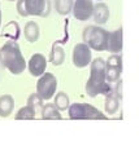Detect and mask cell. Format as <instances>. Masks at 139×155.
I'll use <instances>...</instances> for the list:
<instances>
[{
    "instance_id": "obj_1",
    "label": "cell",
    "mask_w": 139,
    "mask_h": 155,
    "mask_svg": "<svg viewBox=\"0 0 139 155\" xmlns=\"http://www.w3.org/2000/svg\"><path fill=\"white\" fill-rule=\"evenodd\" d=\"M90 78L86 83V93L90 97H96L99 94L109 96L113 94V89L105 80V61L103 58H95L90 62Z\"/></svg>"
},
{
    "instance_id": "obj_2",
    "label": "cell",
    "mask_w": 139,
    "mask_h": 155,
    "mask_svg": "<svg viewBox=\"0 0 139 155\" xmlns=\"http://www.w3.org/2000/svg\"><path fill=\"white\" fill-rule=\"evenodd\" d=\"M0 64L12 72L13 75H20L26 69V62L23 58L20 45L14 40H9L0 48Z\"/></svg>"
},
{
    "instance_id": "obj_3",
    "label": "cell",
    "mask_w": 139,
    "mask_h": 155,
    "mask_svg": "<svg viewBox=\"0 0 139 155\" xmlns=\"http://www.w3.org/2000/svg\"><path fill=\"white\" fill-rule=\"evenodd\" d=\"M82 38H83L85 44H87L90 47V49L99 51V52L107 51L109 32L107 30H104L103 27H99L95 25H90L87 27H85Z\"/></svg>"
},
{
    "instance_id": "obj_4",
    "label": "cell",
    "mask_w": 139,
    "mask_h": 155,
    "mask_svg": "<svg viewBox=\"0 0 139 155\" xmlns=\"http://www.w3.org/2000/svg\"><path fill=\"white\" fill-rule=\"evenodd\" d=\"M71 120H107L108 116L90 104H71L68 107Z\"/></svg>"
},
{
    "instance_id": "obj_5",
    "label": "cell",
    "mask_w": 139,
    "mask_h": 155,
    "mask_svg": "<svg viewBox=\"0 0 139 155\" xmlns=\"http://www.w3.org/2000/svg\"><path fill=\"white\" fill-rule=\"evenodd\" d=\"M57 88V79L51 72H44L40 75L39 80L36 83V93L39 94L43 100H50L56 93Z\"/></svg>"
},
{
    "instance_id": "obj_6",
    "label": "cell",
    "mask_w": 139,
    "mask_h": 155,
    "mask_svg": "<svg viewBox=\"0 0 139 155\" xmlns=\"http://www.w3.org/2000/svg\"><path fill=\"white\" fill-rule=\"evenodd\" d=\"M73 65L75 67H86L91 62V49L87 44L79 43L73 48Z\"/></svg>"
},
{
    "instance_id": "obj_7",
    "label": "cell",
    "mask_w": 139,
    "mask_h": 155,
    "mask_svg": "<svg viewBox=\"0 0 139 155\" xmlns=\"http://www.w3.org/2000/svg\"><path fill=\"white\" fill-rule=\"evenodd\" d=\"M73 16L78 21H87L92 16L94 12V3L92 0H75L71 8Z\"/></svg>"
},
{
    "instance_id": "obj_8",
    "label": "cell",
    "mask_w": 139,
    "mask_h": 155,
    "mask_svg": "<svg viewBox=\"0 0 139 155\" xmlns=\"http://www.w3.org/2000/svg\"><path fill=\"white\" fill-rule=\"evenodd\" d=\"M27 16H40L46 17L50 13L48 0H25Z\"/></svg>"
},
{
    "instance_id": "obj_9",
    "label": "cell",
    "mask_w": 139,
    "mask_h": 155,
    "mask_svg": "<svg viewBox=\"0 0 139 155\" xmlns=\"http://www.w3.org/2000/svg\"><path fill=\"white\" fill-rule=\"evenodd\" d=\"M46 67H47V60L46 57L40 54V53H35L33 54L31 58L29 60L27 64V69L30 71V74L33 76H40L46 72Z\"/></svg>"
},
{
    "instance_id": "obj_10",
    "label": "cell",
    "mask_w": 139,
    "mask_h": 155,
    "mask_svg": "<svg viewBox=\"0 0 139 155\" xmlns=\"http://www.w3.org/2000/svg\"><path fill=\"white\" fill-rule=\"evenodd\" d=\"M107 51L112 53H120L122 51V28L121 27L113 32H109Z\"/></svg>"
},
{
    "instance_id": "obj_11",
    "label": "cell",
    "mask_w": 139,
    "mask_h": 155,
    "mask_svg": "<svg viewBox=\"0 0 139 155\" xmlns=\"http://www.w3.org/2000/svg\"><path fill=\"white\" fill-rule=\"evenodd\" d=\"M109 8L107 4L104 3H98L94 5V12H92V16H94V21L98 23V25H104L105 22L109 19Z\"/></svg>"
},
{
    "instance_id": "obj_12",
    "label": "cell",
    "mask_w": 139,
    "mask_h": 155,
    "mask_svg": "<svg viewBox=\"0 0 139 155\" xmlns=\"http://www.w3.org/2000/svg\"><path fill=\"white\" fill-rule=\"evenodd\" d=\"M20 34H21L20 25H18L16 21H11V22H8L7 25H4L2 35H3V38H8L9 40L16 41L17 39L20 38Z\"/></svg>"
},
{
    "instance_id": "obj_13",
    "label": "cell",
    "mask_w": 139,
    "mask_h": 155,
    "mask_svg": "<svg viewBox=\"0 0 139 155\" xmlns=\"http://www.w3.org/2000/svg\"><path fill=\"white\" fill-rule=\"evenodd\" d=\"M23 34H25V38L29 43H35L40 35V30L38 23L34 21H29L25 25V28H23Z\"/></svg>"
},
{
    "instance_id": "obj_14",
    "label": "cell",
    "mask_w": 139,
    "mask_h": 155,
    "mask_svg": "<svg viewBox=\"0 0 139 155\" xmlns=\"http://www.w3.org/2000/svg\"><path fill=\"white\" fill-rule=\"evenodd\" d=\"M14 107V100L12 96L4 94L0 97V116L2 118H7L12 114Z\"/></svg>"
},
{
    "instance_id": "obj_15",
    "label": "cell",
    "mask_w": 139,
    "mask_h": 155,
    "mask_svg": "<svg viewBox=\"0 0 139 155\" xmlns=\"http://www.w3.org/2000/svg\"><path fill=\"white\" fill-rule=\"evenodd\" d=\"M63 116L60 114V110L54 104H46L42 106V119L44 120H60Z\"/></svg>"
},
{
    "instance_id": "obj_16",
    "label": "cell",
    "mask_w": 139,
    "mask_h": 155,
    "mask_svg": "<svg viewBox=\"0 0 139 155\" xmlns=\"http://www.w3.org/2000/svg\"><path fill=\"white\" fill-rule=\"evenodd\" d=\"M50 61L52 62V65H54V66H60V65H63L64 61H65V52H64V48L55 43L54 47H52L51 54H50Z\"/></svg>"
},
{
    "instance_id": "obj_17",
    "label": "cell",
    "mask_w": 139,
    "mask_h": 155,
    "mask_svg": "<svg viewBox=\"0 0 139 155\" xmlns=\"http://www.w3.org/2000/svg\"><path fill=\"white\" fill-rule=\"evenodd\" d=\"M120 102H121V100L114 96V93L109 94V96H105V102H104L105 113L109 114V115L116 114L118 111V109H120Z\"/></svg>"
},
{
    "instance_id": "obj_18",
    "label": "cell",
    "mask_w": 139,
    "mask_h": 155,
    "mask_svg": "<svg viewBox=\"0 0 139 155\" xmlns=\"http://www.w3.org/2000/svg\"><path fill=\"white\" fill-rule=\"evenodd\" d=\"M73 0H55V8L56 12L61 16H66L71 12L73 8Z\"/></svg>"
},
{
    "instance_id": "obj_19",
    "label": "cell",
    "mask_w": 139,
    "mask_h": 155,
    "mask_svg": "<svg viewBox=\"0 0 139 155\" xmlns=\"http://www.w3.org/2000/svg\"><path fill=\"white\" fill-rule=\"evenodd\" d=\"M122 67H116V66H107L105 65V80L108 83H113L117 81L121 76Z\"/></svg>"
},
{
    "instance_id": "obj_20",
    "label": "cell",
    "mask_w": 139,
    "mask_h": 155,
    "mask_svg": "<svg viewBox=\"0 0 139 155\" xmlns=\"http://www.w3.org/2000/svg\"><path fill=\"white\" fill-rule=\"evenodd\" d=\"M54 105H55L60 111L66 110V109L69 107V105H70L68 94H66L65 92H59V93L56 94V97H55V102H54Z\"/></svg>"
},
{
    "instance_id": "obj_21",
    "label": "cell",
    "mask_w": 139,
    "mask_h": 155,
    "mask_svg": "<svg viewBox=\"0 0 139 155\" xmlns=\"http://www.w3.org/2000/svg\"><path fill=\"white\" fill-rule=\"evenodd\" d=\"M35 118V111L30 106H23L16 114V120H33Z\"/></svg>"
},
{
    "instance_id": "obj_22",
    "label": "cell",
    "mask_w": 139,
    "mask_h": 155,
    "mask_svg": "<svg viewBox=\"0 0 139 155\" xmlns=\"http://www.w3.org/2000/svg\"><path fill=\"white\" fill-rule=\"evenodd\" d=\"M43 101L44 100H43L38 93H33V94L29 96V98H27V106H30V107L36 113L39 109H42Z\"/></svg>"
},
{
    "instance_id": "obj_23",
    "label": "cell",
    "mask_w": 139,
    "mask_h": 155,
    "mask_svg": "<svg viewBox=\"0 0 139 155\" xmlns=\"http://www.w3.org/2000/svg\"><path fill=\"white\" fill-rule=\"evenodd\" d=\"M107 66H116V67H122V57L118 53H114L108 58V61H105Z\"/></svg>"
},
{
    "instance_id": "obj_24",
    "label": "cell",
    "mask_w": 139,
    "mask_h": 155,
    "mask_svg": "<svg viewBox=\"0 0 139 155\" xmlns=\"http://www.w3.org/2000/svg\"><path fill=\"white\" fill-rule=\"evenodd\" d=\"M17 12L20 13V16H22V17H26L27 16L25 0H17Z\"/></svg>"
},
{
    "instance_id": "obj_25",
    "label": "cell",
    "mask_w": 139,
    "mask_h": 155,
    "mask_svg": "<svg viewBox=\"0 0 139 155\" xmlns=\"http://www.w3.org/2000/svg\"><path fill=\"white\" fill-rule=\"evenodd\" d=\"M117 81H118V83H117V85H116V91H114L113 93H114V96L118 97V98L121 100V98H122V80L118 79Z\"/></svg>"
},
{
    "instance_id": "obj_26",
    "label": "cell",
    "mask_w": 139,
    "mask_h": 155,
    "mask_svg": "<svg viewBox=\"0 0 139 155\" xmlns=\"http://www.w3.org/2000/svg\"><path fill=\"white\" fill-rule=\"evenodd\" d=\"M0 25H2V9H0Z\"/></svg>"
},
{
    "instance_id": "obj_27",
    "label": "cell",
    "mask_w": 139,
    "mask_h": 155,
    "mask_svg": "<svg viewBox=\"0 0 139 155\" xmlns=\"http://www.w3.org/2000/svg\"><path fill=\"white\" fill-rule=\"evenodd\" d=\"M8 2H17V0H8Z\"/></svg>"
},
{
    "instance_id": "obj_28",
    "label": "cell",
    "mask_w": 139,
    "mask_h": 155,
    "mask_svg": "<svg viewBox=\"0 0 139 155\" xmlns=\"http://www.w3.org/2000/svg\"><path fill=\"white\" fill-rule=\"evenodd\" d=\"M98 2H100V0H98Z\"/></svg>"
}]
</instances>
